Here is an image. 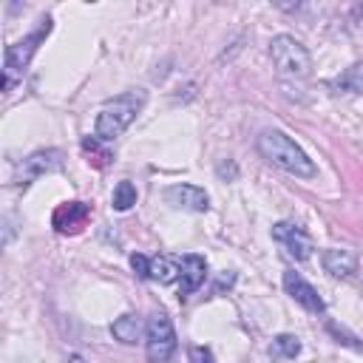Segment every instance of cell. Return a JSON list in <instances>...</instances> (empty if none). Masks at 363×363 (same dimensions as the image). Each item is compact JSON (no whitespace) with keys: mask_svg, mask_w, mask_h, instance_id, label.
Returning a JSON list of instances; mask_svg holds the SVG:
<instances>
[{"mask_svg":"<svg viewBox=\"0 0 363 363\" xmlns=\"http://www.w3.org/2000/svg\"><path fill=\"white\" fill-rule=\"evenodd\" d=\"M261 159H267L272 167L284 170V173H292L298 179H312L318 173L315 162L303 153V147L289 139L284 130H275V128H267L258 133V142H255Z\"/></svg>","mask_w":363,"mask_h":363,"instance_id":"cell-1","label":"cell"},{"mask_svg":"<svg viewBox=\"0 0 363 363\" xmlns=\"http://www.w3.org/2000/svg\"><path fill=\"white\" fill-rule=\"evenodd\" d=\"M145 102H147V94H145L142 88L125 91V94L108 99V102L99 108V113H96L94 136L102 139V142H113L116 136H122V133L130 128V122H133L136 113L145 108Z\"/></svg>","mask_w":363,"mask_h":363,"instance_id":"cell-2","label":"cell"},{"mask_svg":"<svg viewBox=\"0 0 363 363\" xmlns=\"http://www.w3.org/2000/svg\"><path fill=\"white\" fill-rule=\"evenodd\" d=\"M48 31H51V17H43L40 26L31 34H26L23 40H17V43H11L6 48V60H3V94H9L17 79H23V71L28 68L34 51L48 37Z\"/></svg>","mask_w":363,"mask_h":363,"instance_id":"cell-3","label":"cell"},{"mask_svg":"<svg viewBox=\"0 0 363 363\" xmlns=\"http://www.w3.org/2000/svg\"><path fill=\"white\" fill-rule=\"evenodd\" d=\"M269 57H272V65L281 77H306L312 71V57H309L306 45L301 40H295L292 34L272 37Z\"/></svg>","mask_w":363,"mask_h":363,"instance_id":"cell-4","label":"cell"},{"mask_svg":"<svg viewBox=\"0 0 363 363\" xmlns=\"http://www.w3.org/2000/svg\"><path fill=\"white\" fill-rule=\"evenodd\" d=\"M145 352L150 363H167L176 352V332L164 312H153L145 323Z\"/></svg>","mask_w":363,"mask_h":363,"instance_id":"cell-5","label":"cell"},{"mask_svg":"<svg viewBox=\"0 0 363 363\" xmlns=\"http://www.w3.org/2000/svg\"><path fill=\"white\" fill-rule=\"evenodd\" d=\"M62 167V150L57 147H45V150H34L31 156H26L20 164H17V173H14V182L20 187H28L34 179L45 176V173H54Z\"/></svg>","mask_w":363,"mask_h":363,"instance_id":"cell-6","label":"cell"},{"mask_svg":"<svg viewBox=\"0 0 363 363\" xmlns=\"http://www.w3.org/2000/svg\"><path fill=\"white\" fill-rule=\"evenodd\" d=\"M284 289H286V295H289L295 303H301L306 312L320 315V312L326 309V303H323V298L318 295V289H315L303 275H298L295 269H286V272H284Z\"/></svg>","mask_w":363,"mask_h":363,"instance_id":"cell-7","label":"cell"},{"mask_svg":"<svg viewBox=\"0 0 363 363\" xmlns=\"http://www.w3.org/2000/svg\"><path fill=\"white\" fill-rule=\"evenodd\" d=\"M272 238H275L278 244H284L286 252H289L292 258H298V261H306V258L312 255V238H309L298 224H292V221H278V224L272 227Z\"/></svg>","mask_w":363,"mask_h":363,"instance_id":"cell-8","label":"cell"},{"mask_svg":"<svg viewBox=\"0 0 363 363\" xmlns=\"http://www.w3.org/2000/svg\"><path fill=\"white\" fill-rule=\"evenodd\" d=\"M88 218H91V204H85V201H65V204H60L54 210L51 224H54L57 233L74 235V233H79L85 227Z\"/></svg>","mask_w":363,"mask_h":363,"instance_id":"cell-9","label":"cell"},{"mask_svg":"<svg viewBox=\"0 0 363 363\" xmlns=\"http://www.w3.org/2000/svg\"><path fill=\"white\" fill-rule=\"evenodd\" d=\"M164 199H167V204H173L179 210H193V213H204L210 207L207 193L196 184H170L164 190Z\"/></svg>","mask_w":363,"mask_h":363,"instance_id":"cell-10","label":"cell"},{"mask_svg":"<svg viewBox=\"0 0 363 363\" xmlns=\"http://www.w3.org/2000/svg\"><path fill=\"white\" fill-rule=\"evenodd\" d=\"M207 278V261L196 252H187L182 255V278H179V295H190L196 292Z\"/></svg>","mask_w":363,"mask_h":363,"instance_id":"cell-11","label":"cell"},{"mask_svg":"<svg viewBox=\"0 0 363 363\" xmlns=\"http://www.w3.org/2000/svg\"><path fill=\"white\" fill-rule=\"evenodd\" d=\"M326 88L332 94H343V96H357L363 94V62H354L349 68H343L335 79L326 82Z\"/></svg>","mask_w":363,"mask_h":363,"instance_id":"cell-12","label":"cell"},{"mask_svg":"<svg viewBox=\"0 0 363 363\" xmlns=\"http://www.w3.org/2000/svg\"><path fill=\"white\" fill-rule=\"evenodd\" d=\"M320 261H323V269L335 278H349L357 269V255L352 250H326Z\"/></svg>","mask_w":363,"mask_h":363,"instance_id":"cell-13","label":"cell"},{"mask_svg":"<svg viewBox=\"0 0 363 363\" xmlns=\"http://www.w3.org/2000/svg\"><path fill=\"white\" fill-rule=\"evenodd\" d=\"M150 281H159V284H173L182 278V261L170 258V255H156L150 258Z\"/></svg>","mask_w":363,"mask_h":363,"instance_id":"cell-14","label":"cell"},{"mask_svg":"<svg viewBox=\"0 0 363 363\" xmlns=\"http://www.w3.org/2000/svg\"><path fill=\"white\" fill-rule=\"evenodd\" d=\"M142 320L136 315H119L113 323H111V335L119 340V343H139L142 340Z\"/></svg>","mask_w":363,"mask_h":363,"instance_id":"cell-15","label":"cell"},{"mask_svg":"<svg viewBox=\"0 0 363 363\" xmlns=\"http://www.w3.org/2000/svg\"><path fill=\"white\" fill-rule=\"evenodd\" d=\"M301 352V340L295 335H278L272 337V346H269V354L278 357V360H289V357H298Z\"/></svg>","mask_w":363,"mask_h":363,"instance_id":"cell-16","label":"cell"},{"mask_svg":"<svg viewBox=\"0 0 363 363\" xmlns=\"http://www.w3.org/2000/svg\"><path fill=\"white\" fill-rule=\"evenodd\" d=\"M133 204H136V187L125 179V182H119V184L113 187V210L125 213V210H130Z\"/></svg>","mask_w":363,"mask_h":363,"instance_id":"cell-17","label":"cell"},{"mask_svg":"<svg viewBox=\"0 0 363 363\" xmlns=\"http://www.w3.org/2000/svg\"><path fill=\"white\" fill-rule=\"evenodd\" d=\"M130 267H133V272H136L139 278H147V275H150V258H145L142 252H133V255H130Z\"/></svg>","mask_w":363,"mask_h":363,"instance_id":"cell-18","label":"cell"},{"mask_svg":"<svg viewBox=\"0 0 363 363\" xmlns=\"http://www.w3.org/2000/svg\"><path fill=\"white\" fill-rule=\"evenodd\" d=\"M190 363H216L213 360V352L207 346H190Z\"/></svg>","mask_w":363,"mask_h":363,"instance_id":"cell-19","label":"cell"},{"mask_svg":"<svg viewBox=\"0 0 363 363\" xmlns=\"http://www.w3.org/2000/svg\"><path fill=\"white\" fill-rule=\"evenodd\" d=\"M216 173H218V179H227V182H233V179H238V167H235V162H218L216 164Z\"/></svg>","mask_w":363,"mask_h":363,"instance_id":"cell-20","label":"cell"},{"mask_svg":"<svg viewBox=\"0 0 363 363\" xmlns=\"http://www.w3.org/2000/svg\"><path fill=\"white\" fill-rule=\"evenodd\" d=\"M68 363H85V360H82L79 354H71V357H68Z\"/></svg>","mask_w":363,"mask_h":363,"instance_id":"cell-21","label":"cell"}]
</instances>
